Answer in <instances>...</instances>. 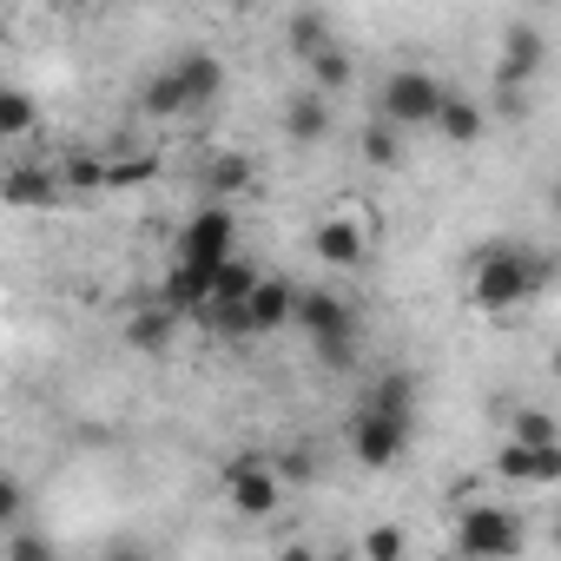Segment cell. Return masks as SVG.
<instances>
[{
  "label": "cell",
  "instance_id": "obj_1",
  "mask_svg": "<svg viewBox=\"0 0 561 561\" xmlns=\"http://www.w3.org/2000/svg\"><path fill=\"white\" fill-rule=\"evenodd\" d=\"M554 277H561V257L522 251V244L495 238V244H482L476 264H469V305H476L482 318H508V311L535 305V298L554 285Z\"/></svg>",
  "mask_w": 561,
  "mask_h": 561
},
{
  "label": "cell",
  "instance_id": "obj_2",
  "mask_svg": "<svg viewBox=\"0 0 561 561\" xmlns=\"http://www.w3.org/2000/svg\"><path fill=\"white\" fill-rule=\"evenodd\" d=\"M298 324H305V337H311V351H318L324 370H351L357 364V318H351L344 298L298 291Z\"/></svg>",
  "mask_w": 561,
  "mask_h": 561
},
{
  "label": "cell",
  "instance_id": "obj_3",
  "mask_svg": "<svg viewBox=\"0 0 561 561\" xmlns=\"http://www.w3.org/2000/svg\"><path fill=\"white\" fill-rule=\"evenodd\" d=\"M443 100H449V87L436 73H423V67H397L383 80V119H397L403 133H436Z\"/></svg>",
  "mask_w": 561,
  "mask_h": 561
},
{
  "label": "cell",
  "instance_id": "obj_4",
  "mask_svg": "<svg viewBox=\"0 0 561 561\" xmlns=\"http://www.w3.org/2000/svg\"><path fill=\"white\" fill-rule=\"evenodd\" d=\"M410 436H416V416H390L370 403H357V416H351V456L364 469H397L410 456Z\"/></svg>",
  "mask_w": 561,
  "mask_h": 561
},
{
  "label": "cell",
  "instance_id": "obj_5",
  "mask_svg": "<svg viewBox=\"0 0 561 561\" xmlns=\"http://www.w3.org/2000/svg\"><path fill=\"white\" fill-rule=\"evenodd\" d=\"M225 495H231V508H238V515L264 522V515L277 508V495H285L277 456H264V449H238V456L225 462Z\"/></svg>",
  "mask_w": 561,
  "mask_h": 561
},
{
  "label": "cell",
  "instance_id": "obj_6",
  "mask_svg": "<svg viewBox=\"0 0 561 561\" xmlns=\"http://www.w3.org/2000/svg\"><path fill=\"white\" fill-rule=\"evenodd\" d=\"M522 548H528V528L515 522V508H462V522H456V554L502 561V554H522Z\"/></svg>",
  "mask_w": 561,
  "mask_h": 561
},
{
  "label": "cell",
  "instance_id": "obj_7",
  "mask_svg": "<svg viewBox=\"0 0 561 561\" xmlns=\"http://www.w3.org/2000/svg\"><path fill=\"white\" fill-rule=\"evenodd\" d=\"M231 244H238V218H231L218 198H211L205 211H192L185 231H179V257L198 264V271H218V264L231 257Z\"/></svg>",
  "mask_w": 561,
  "mask_h": 561
},
{
  "label": "cell",
  "instance_id": "obj_8",
  "mask_svg": "<svg viewBox=\"0 0 561 561\" xmlns=\"http://www.w3.org/2000/svg\"><path fill=\"white\" fill-rule=\"evenodd\" d=\"M541 67H548V34H541V27H528V21L502 27L495 87H535V80H541Z\"/></svg>",
  "mask_w": 561,
  "mask_h": 561
},
{
  "label": "cell",
  "instance_id": "obj_9",
  "mask_svg": "<svg viewBox=\"0 0 561 561\" xmlns=\"http://www.w3.org/2000/svg\"><path fill=\"white\" fill-rule=\"evenodd\" d=\"M495 476L502 482H528V489H548V482H561V443H502V456H495Z\"/></svg>",
  "mask_w": 561,
  "mask_h": 561
},
{
  "label": "cell",
  "instance_id": "obj_10",
  "mask_svg": "<svg viewBox=\"0 0 561 561\" xmlns=\"http://www.w3.org/2000/svg\"><path fill=\"white\" fill-rule=\"evenodd\" d=\"M285 139H291V146H324V139H331V93L298 87V93L285 100Z\"/></svg>",
  "mask_w": 561,
  "mask_h": 561
},
{
  "label": "cell",
  "instance_id": "obj_11",
  "mask_svg": "<svg viewBox=\"0 0 561 561\" xmlns=\"http://www.w3.org/2000/svg\"><path fill=\"white\" fill-rule=\"evenodd\" d=\"M311 251H318V264H331V271H357L364 251H370V238H364L357 218H324V225L311 231Z\"/></svg>",
  "mask_w": 561,
  "mask_h": 561
},
{
  "label": "cell",
  "instance_id": "obj_12",
  "mask_svg": "<svg viewBox=\"0 0 561 561\" xmlns=\"http://www.w3.org/2000/svg\"><path fill=\"white\" fill-rule=\"evenodd\" d=\"M244 305H251V324H257V337H271V331L298 324V285H291V277H257V291H251Z\"/></svg>",
  "mask_w": 561,
  "mask_h": 561
},
{
  "label": "cell",
  "instance_id": "obj_13",
  "mask_svg": "<svg viewBox=\"0 0 561 561\" xmlns=\"http://www.w3.org/2000/svg\"><path fill=\"white\" fill-rule=\"evenodd\" d=\"M364 403H370V410H390V416H416V403H423V383H416L410 370H383V377H370Z\"/></svg>",
  "mask_w": 561,
  "mask_h": 561
},
{
  "label": "cell",
  "instance_id": "obj_14",
  "mask_svg": "<svg viewBox=\"0 0 561 561\" xmlns=\"http://www.w3.org/2000/svg\"><path fill=\"white\" fill-rule=\"evenodd\" d=\"M0 192H8V205H54V198L67 192V179L47 172V165H14Z\"/></svg>",
  "mask_w": 561,
  "mask_h": 561
},
{
  "label": "cell",
  "instance_id": "obj_15",
  "mask_svg": "<svg viewBox=\"0 0 561 561\" xmlns=\"http://www.w3.org/2000/svg\"><path fill=\"white\" fill-rule=\"evenodd\" d=\"M172 67H179V80H185L192 113H198V106H211V100L225 93V67H218V54H185V60H172Z\"/></svg>",
  "mask_w": 561,
  "mask_h": 561
},
{
  "label": "cell",
  "instance_id": "obj_16",
  "mask_svg": "<svg viewBox=\"0 0 561 561\" xmlns=\"http://www.w3.org/2000/svg\"><path fill=\"white\" fill-rule=\"evenodd\" d=\"M139 113H146V119H179V113H192L179 67H165V73H152V80H146V93H139Z\"/></svg>",
  "mask_w": 561,
  "mask_h": 561
},
{
  "label": "cell",
  "instance_id": "obj_17",
  "mask_svg": "<svg viewBox=\"0 0 561 561\" xmlns=\"http://www.w3.org/2000/svg\"><path fill=\"white\" fill-rule=\"evenodd\" d=\"M436 133H443L449 146H476V139L489 133V113H482L476 100H462V93H449V100H443V119H436Z\"/></svg>",
  "mask_w": 561,
  "mask_h": 561
},
{
  "label": "cell",
  "instance_id": "obj_18",
  "mask_svg": "<svg viewBox=\"0 0 561 561\" xmlns=\"http://www.w3.org/2000/svg\"><path fill=\"white\" fill-rule=\"evenodd\" d=\"M172 324H179V311L152 298V305H146V311L126 324V344H133V351H146V357H159V351L172 344Z\"/></svg>",
  "mask_w": 561,
  "mask_h": 561
},
{
  "label": "cell",
  "instance_id": "obj_19",
  "mask_svg": "<svg viewBox=\"0 0 561 561\" xmlns=\"http://www.w3.org/2000/svg\"><path fill=\"white\" fill-rule=\"evenodd\" d=\"M205 298H211V271H198V264L179 257V271L159 285V305H172V311H198Z\"/></svg>",
  "mask_w": 561,
  "mask_h": 561
},
{
  "label": "cell",
  "instance_id": "obj_20",
  "mask_svg": "<svg viewBox=\"0 0 561 561\" xmlns=\"http://www.w3.org/2000/svg\"><path fill=\"white\" fill-rule=\"evenodd\" d=\"M357 152H364V165H377V172L403 165V126H397V119H370L364 139H357Z\"/></svg>",
  "mask_w": 561,
  "mask_h": 561
},
{
  "label": "cell",
  "instance_id": "obj_21",
  "mask_svg": "<svg viewBox=\"0 0 561 561\" xmlns=\"http://www.w3.org/2000/svg\"><path fill=\"white\" fill-rule=\"evenodd\" d=\"M285 34H291V54H298V60H318L324 47H337V41H331V21H324L318 8H298V14L285 21Z\"/></svg>",
  "mask_w": 561,
  "mask_h": 561
},
{
  "label": "cell",
  "instance_id": "obj_22",
  "mask_svg": "<svg viewBox=\"0 0 561 561\" xmlns=\"http://www.w3.org/2000/svg\"><path fill=\"white\" fill-rule=\"evenodd\" d=\"M305 73H311V87H318V93H331V100L357 87V67H351V54H344V47H324L318 60H305Z\"/></svg>",
  "mask_w": 561,
  "mask_h": 561
},
{
  "label": "cell",
  "instance_id": "obj_23",
  "mask_svg": "<svg viewBox=\"0 0 561 561\" xmlns=\"http://www.w3.org/2000/svg\"><path fill=\"white\" fill-rule=\"evenodd\" d=\"M244 185H251V159H244V152H211V159H205V192H211V198L244 192Z\"/></svg>",
  "mask_w": 561,
  "mask_h": 561
},
{
  "label": "cell",
  "instance_id": "obj_24",
  "mask_svg": "<svg viewBox=\"0 0 561 561\" xmlns=\"http://www.w3.org/2000/svg\"><path fill=\"white\" fill-rule=\"evenodd\" d=\"M251 291H257V271H251V264H244V257L231 251V257H225V264L211 271V298H238V305H244Z\"/></svg>",
  "mask_w": 561,
  "mask_h": 561
},
{
  "label": "cell",
  "instance_id": "obj_25",
  "mask_svg": "<svg viewBox=\"0 0 561 561\" xmlns=\"http://www.w3.org/2000/svg\"><path fill=\"white\" fill-rule=\"evenodd\" d=\"M34 119H41V113H34V100H27L21 87L0 93V139H27V133H34Z\"/></svg>",
  "mask_w": 561,
  "mask_h": 561
},
{
  "label": "cell",
  "instance_id": "obj_26",
  "mask_svg": "<svg viewBox=\"0 0 561 561\" xmlns=\"http://www.w3.org/2000/svg\"><path fill=\"white\" fill-rule=\"evenodd\" d=\"M152 179H159V159H106V192H133Z\"/></svg>",
  "mask_w": 561,
  "mask_h": 561
},
{
  "label": "cell",
  "instance_id": "obj_27",
  "mask_svg": "<svg viewBox=\"0 0 561 561\" xmlns=\"http://www.w3.org/2000/svg\"><path fill=\"white\" fill-rule=\"evenodd\" d=\"M508 436H515V443H561V430H554L548 410H515V416H508Z\"/></svg>",
  "mask_w": 561,
  "mask_h": 561
},
{
  "label": "cell",
  "instance_id": "obj_28",
  "mask_svg": "<svg viewBox=\"0 0 561 561\" xmlns=\"http://www.w3.org/2000/svg\"><path fill=\"white\" fill-rule=\"evenodd\" d=\"M277 476H285V482H318V449L311 443H291L285 456H277Z\"/></svg>",
  "mask_w": 561,
  "mask_h": 561
},
{
  "label": "cell",
  "instance_id": "obj_29",
  "mask_svg": "<svg viewBox=\"0 0 561 561\" xmlns=\"http://www.w3.org/2000/svg\"><path fill=\"white\" fill-rule=\"evenodd\" d=\"M60 179H67V192H100L106 185V159H67Z\"/></svg>",
  "mask_w": 561,
  "mask_h": 561
},
{
  "label": "cell",
  "instance_id": "obj_30",
  "mask_svg": "<svg viewBox=\"0 0 561 561\" xmlns=\"http://www.w3.org/2000/svg\"><path fill=\"white\" fill-rule=\"evenodd\" d=\"M54 548L41 541V535H8V541H0V561H47Z\"/></svg>",
  "mask_w": 561,
  "mask_h": 561
},
{
  "label": "cell",
  "instance_id": "obj_31",
  "mask_svg": "<svg viewBox=\"0 0 561 561\" xmlns=\"http://www.w3.org/2000/svg\"><path fill=\"white\" fill-rule=\"evenodd\" d=\"M21 515H27V489L14 476H0V528H14Z\"/></svg>",
  "mask_w": 561,
  "mask_h": 561
},
{
  "label": "cell",
  "instance_id": "obj_32",
  "mask_svg": "<svg viewBox=\"0 0 561 561\" xmlns=\"http://www.w3.org/2000/svg\"><path fill=\"white\" fill-rule=\"evenodd\" d=\"M364 554L397 561V554H403V535H397V528H370V535H364Z\"/></svg>",
  "mask_w": 561,
  "mask_h": 561
},
{
  "label": "cell",
  "instance_id": "obj_33",
  "mask_svg": "<svg viewBox=\"0 0 561 561\" xmlns=\"http://www.w3.org/2000/svg\"><path fill=\"white\" fill-rule=\"evenodd\" d=\"M54 8H67V14H80V8H93V0H54Z\"/></svg>",
  "mask_w": 561,
  "mask_h": 561
},
{
  "label": "cell",
  "instance_id": "obj_34",
  "mask_svg": "<svg viewBox=\"0 0 561 561\" xmlns=\"http://www.w3.org/2000/svg\"><path fill=\"white\" fill-rule=\"evenodd\" d=\"M211 8H238V0H211Z\"/></svg>",
  "mask_w": 561,
  "mask_h": 561
},
{
  "label": "cell",
  "instance_id": "obj_35",
  "mask_svg": "<svg viewBox=\"0 0 561 561\" xmlns=\"http://www.w3.org/2000/svg\"><path fill=\"white\" fill-rule=\"evenodd\" d=\"M554 211H561V185H554Z\"/></svg>",
  "mask_w": 561,
  "mask_h": 561
},
{
  "label": "cell",
  "instance_id": "obj_36",
  "mask_svg": "<svg viewBox=\"0 0 561 561\" xmlns=\"http://www.w3.org/2000/svg\"><path fill=\"white\" fill-rule=\"evenodd\" d=\"M554 377H561V351H554Z\"/></svg>",
  "mask_w": 561,
  "mask_h": 561
}]
</instances>
